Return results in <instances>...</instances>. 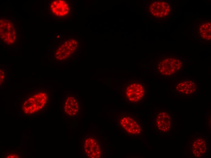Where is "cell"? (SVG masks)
Wrapping results in <instances>:
<instances>
[{"instance_id": "cell-1", "label": "cell", "mask_w": 211, "mask_h": 158, "mask_svg": "<svg viewBox=\"0 0 211 158\" xmlns=\"http://www.w3.org/2000/svg\"><path fill=\"white\" fill-rule=\"evenodd\" d=\"M47 94L45 91H39L32 94L25 98L22 109L26 114H32L41 110L47 103Z\"/></svg>"}, {"instance_id": "cell-2", "label": "cell", "mask_w": 211, "mask_h": 158, "mask_svg": "<svg viewBox=\"0 0 211 158\" xmlns=\"http://www.w3.org/2000/svg\"><path fill=\"white\" fill-rule=\"evenodd\" d=\"M183 67V62L174 57H168L161 60L158 64L157 69L163 76L169 77L179 71Z\"/></svg>"}, {"instance_id": "cell-3", "label": "cell", "mask_w": 211, "mask_h": 158, "mask_svg": "<svg viewBox=\"0 0 211 158\" xmlns=\"http://www.w3.org/2000/svg\"><path fill=\"white\" fill-rule=\"evenodd\" d=\"M0 33L1 39L5 43L12 45L15 42L16 30L10 20L5 19H0Z\"/></svg>"}, {"instance_id": "cell-4", "label": "cell", "mask_w": 211, "mask_h": 158, "mask_svg": "<svg viewBox=\"0 0 211 158\" xmlns=\"http://www.w3.org/2000/svg\"><path fill=\"white\" fill-rule=\"evenodd\" d=\"M78 47L77 42L73 39L65 41L56 50L55 54L56 59L62 60L68 58L76 50Z\"/></svg>"}, {"instance_id": "cell-5", "label": "cell", "mask_w": 211, "mask_h": 158, "mask_svg": "<svg viewBox=\"0 0 211 158\" xmlns=\"http://www.w3.org/2000/svg\"><path fill=\"white\" fill-rule=\"evenodd\" d=\"M196 89V83L194 80L190 79L182 80L175 87V89L178 93L185 95L193 94Z\"/></svg>"}, {"instance_id": "cell-6", "label": "cell", "mask_w": 211, "mask_h": 158, "mask_svg": "<svg viewBox=\"0 0 211 158\" xmlns=\"http://www.w3.org/2000/svg\"><path fill=\"white\" fill-rule=\"evenodd\" d=\"M170 6L167 2L156 1L152 3L149 7L150 13L156 17H164L169 13Z\"/></svg>"}, {"instance_id": "cell-7", "label": "cell", "mask_w": 211, "mask_h": 158, "mask_svg": "<svg viewBox=\"0 0 211 158\" xmlns=\"http://www.w3.org/2000/svg\"><path fill=\"white\" fill-rule=\"evenodd\" d=\"M126 93L130 101L137 102L140 101L143 97L145 89L141 84L134 83L127 87Z\"/></svg>"}, {"instance_id": "cell-8", "label": "cell", "mask_w": 211, "mask_h": 158, "mask_svg": "<svg viewBox=\"0 0 211 158\" xmlns=\"http://www.w3.org/2000/svg\"><path fill=\"white\" fill-rule=\"evenodd\" d=\"M85 152L89 158H99L101 156V151L98 143L94 138L89 137L85 141L84 145Z\"/></svg>"}, {"instance_id": "cell-9", "label": "cell", "mask_w": 211, "mask_h": 158, "mask_svg": "<svg viewBox=\"0 0 211 158\" xmlns=\"http://www.w3.org/2000/svg\"><path fill=\"white\" fill-rule=\"evenodd\" d=\"M121 126L128 133L137 135L140 133L141 128L139 124L132 118L126 116L120 120Z\"/></svg>"}, {"instance_id": "cell-10", "label": "cell", "mask_w": 211, "mask_h": 158, "mask_svg": "<svg viewBox=\"0 0 211 158\" xmlns=\"http://www.w3.org/2000/svg\"><path fill=\"white\" fill-rule=\"evenodd\" d=\"M51 11L53 14L59 16L67 15L69 8L67 3L64 0H56L52 1L50 5Z\"/></svg>"}, {"instance_id": "cell-11", "label": "cell", "mask_w": 211, "mask_h": 158, "mask_svg": "<svg viewBox=\"0 0 211 158\" xmlns=\"http://www.w3.org/2000/svg\"><path fill=\"white\" fill-rule=\"evenodd\" d=\"M156 122L157 127L159 130L164 132H168L170 130L171 125V116L167 112H160L157 116Z\"/></svg>"}, {"instance_id": "cell-12", "label": "cell", "mask_w": 211, "mask_h": 158, "mask_svg": "<svg viewBox=\"0 0 211 158\" xmlns=\"http://www.w3.org/2000/svg\"><path fill=\"white\" fill-rule=\"evenodd\" d=\"M206 143L204 139L198 138L194 140L192 146V153L193 156L196 157L202 156L206 153Z\"/></svg>"}, {"instance_id": "cell-13", "label": "cell", "mask_w": 211, "mask_h": 158, "mask_svg": "<svg viewBox=\"0 0 211 158\" xmlns=\"http://www.w3.org/2000/svg\"><path fill=\"white\" fill-rule=\"evenodd\" d=\"M79 109L78 103L75 98L70 96L67 98L64 106L65 113L70 116H74L78 113Z\"/></svg>"}, {"instance_id": "cell-14", "label": "cell", "mask_w": 211, "mask_h": 158, "mask_svg": "<svg viewBox=\"0 0 211 158\" xmlns=\"http://www.w3.org/2000/svg\"><path fill=\"white\" fill-rule=\"evenodd\" d=\"M211 23L207 22L203 23L200 25L199 28V32L201 36L205 40H211Z\"/></svg>"}, {"instance_id": "cell-15", "label": "cell", "mask_w": 211, "mask_h": 158, "mask_svg": "<svg viewBox=\"0 0 211 158\" xmlns=\"http://www.w3.org/2000/svg\"><path fill=\"white\" fill-rule=\"evenodd\" d=\"M4 71L2 69L0 70V85L3 84L5 81V74Z\"/></svg>"}]
</instances>
